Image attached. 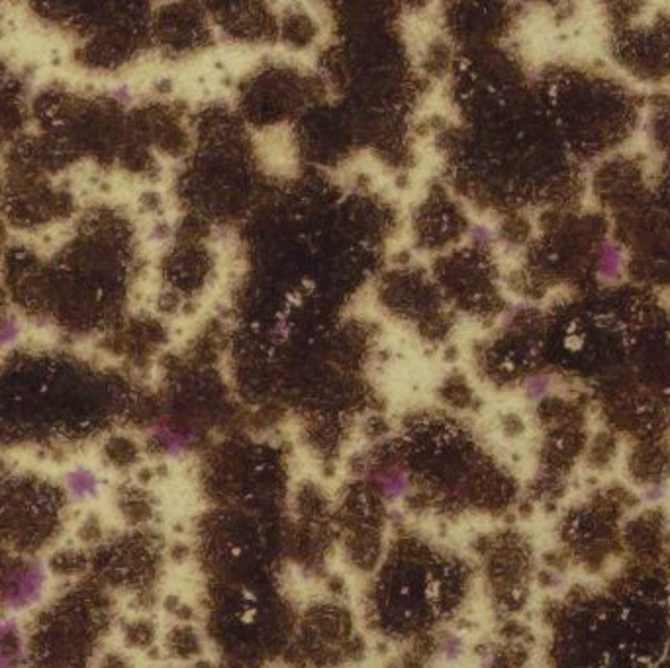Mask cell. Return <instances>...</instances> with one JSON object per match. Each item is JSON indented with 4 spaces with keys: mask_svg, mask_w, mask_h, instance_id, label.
<instances>
[{
    "mask_svg": "<svg viewBox=\"0 0 670 668\" xmlns=\"http://www.w3.org/2000/svg\"><path fill=\"white\" fill-rule=\"evenodd\" d=\"M461 655H463V641L457 637H449L443 645V656L447 660H457Z\"/></svg>",
    "mask_w": 670,
    "mask_h": 668,
    "instance_id": "cell-8",
    "label": "cell"
},
{
    "mask_svg": "<svg viewBox=\"0 0 670 668\" xmlns=\"http://www.w3.org/2000/svg\"><path fill=\"white\" fill-rule=\"evenodd\" d=\"M8 476H10V473H8V469L2 464V461H0V486L4 484L6 480H8Z\"/></svg>",
    "mask_w": 670,
    "mask_h": 668,
    "instance_id": "cell-12",
    "label": "cell"
},
{
    "mask_svg": "<svg viewBox=\"0 0 670 668\" xmlns=\"http://www.w3.org/2000/svg\"><path fill=\"white\" fill-rule=\"evenodd\" d=\"M104 586L81 580L37 613L26 633L30 668H88L110 623Z\"/></svg>",
    "mask_w": 670,
    "mask_h": 668,
    "instance_id": "cell-1",
    "label": "cell"
},
{
    "mask_svg": "<svg viewBox=\"0 0 670 668\" xmlns=\"http://www.w3.org/2000/svg\"><path fill=\"white\" fill-rule=\"evenodd\" d=\"M26 665V637L12 620H0V668Z\"/></svg>",
    "mask_w": 670,
    "mask_h": 668,
    "instance_id": "cell-4",
    "label": "cell"
},
{
    "mask_svg": "<svg viewBox=\"0 0 670 668\" xmlns=\"http://www.w3.org/2000/svg\"><path fill=\"white\" fill-rule=\"evenodd\" d=\"M67 490L79 500L86 498V496H95L98 492L97 476L90 471H86V469H77L67 476Z\"/></svg>",
    "mask_w": 670,
    "mask_h": 668,
    "instance_id": "cell-7",
    "label": "cell"
},
{
    "mask_svg": "<svg viewBox=\"0 0 670 668\" xmlns=\"http://www.w3.org/2000/svg\"><path fill=\"white\" fill-rule=\"evenodd\" d=\"M49 571L59 576H83L90 571V555L77 549H65L49 559Z\"/></svg>",
    "mask_w": 670,
    "mask_h": 668,
    "instance_id": "cell-5",
    "label": "cell"
},
{
    "mask_svg": "<svg viewBox=\"0 0 670 668\" xmlns=\"http://www.w3.org/2000/svg\"><path fill=\"white\" fill-rule=\"evenodd\" d=\"M378 484H380V492L384 494V498L390 500V502L402 500L406 496V492H408V488H410L406 473L396 469V466L386 469V471L378 474Z\"/></svg>",
    "mask_w": 670,
    "mask_h": 668,
    "instance_id": "cell-6",
    "label": "cell"
},
{
    "mask_svg": "<svg viewBox=\"0 0 670 668\" xmlns=\"http://www.w3.org/2000/svg\"><path fill=\"white\" fill-rule=\"evenodd\" d=\"M20 329H18V324L16 322H6L2 328H0V343H10L18 337Z\"/></svg>",
    "mask_w": 670,
    "mask_h": 668,
    "instance_id": "cell-10",
    "label": "cell"
},
{
    "mask_svg": "<svg viewBox=\"0 0 670 668\" xmlns=\"http://www.w3.org/2000/svg\"><path fill=\"white\" fill-rule=\"evenodd\" d=\"M67 492L37 476H8L0 486V547L34 557L63 529Z\"/></svg>",
    "mask_w": 670,
    "mask_h": 668,
    "instance_id": "cell-2",
    "label": "cell"
},
{
    "mask_svg": "<svg viewBox=\"0 0 670 668\" xmlns=\"http://www.w3.org/2000/svg\"><path fill=\"white\" fill-rule=\"evenodd\" d=\"M46 569L34 557H22L0 547V611H20L41 598Z\"/></svg>",
    "mask_w": 670,
    "mask_h": 668,
    "instance_id": "cell-3",
    "label": "cell"
},
{
    "mask_svg": "<svg viewBox=\"0 0 670 668\" xmlns=\"http://www.w3.org/2000/svg\"><path fill=\"white\" fill-rule=\"evenodd\" d=\"M98 668H124V665L118 660V658H116V656H110V658H106V660H104V662H102Z\"/></svg>",
    "mask_w": 670,
    "mask_h": 668,
    "instance_id": "cell-11",
    "label": "cell"
},
{
    "mask_svg": "<svg viewBox=\"0 0 670 668\" xmlns=\"http://www.w3.org/2000/svg\"><path fill=\"white\" fill-rule=\"evenodd\" d=\"M79 535H81V539L83 541H98V537H100V527H98V523L95 522V520H90V522H86L83 527H81V531H79Z\"/></svg>",
    "mask_w": 670,
    "mask_h": 668,
    "instance_id": "cell-9",
    "label": "cell"
}]
</instances>
